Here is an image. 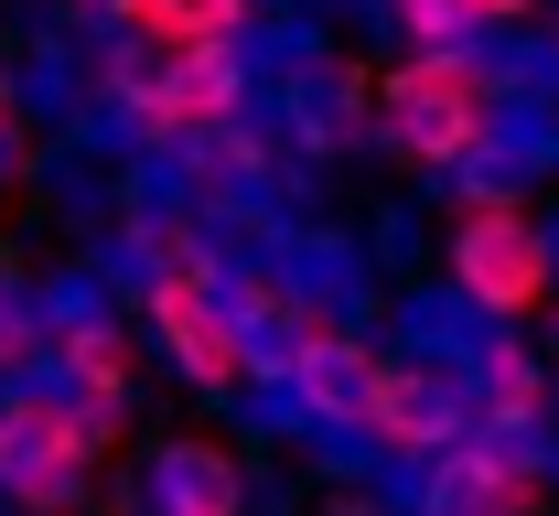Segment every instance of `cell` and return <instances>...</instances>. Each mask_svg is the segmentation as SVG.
Wrapping results in <instances>:
<instances>
[{"mask_svg": "<svg viewBox=\"0 0 559 516\" xmlns=\"http://www.w3.org/2000/svg\"><path fill=\"white\" fill-rule=\"evenodd\" d=\"M33 172V130H22V108H0V183H22Z\"/></svg>", "mask_w": 559, "mask_h": 516, "instance_id": "12", "label": "cell"}, {"mask_svg": "<svg viewBox=\"0 0 559 516\" xmlns=\"http://www.w3.org/2000/svg\"><path fill=\"white\" fill-rule=\"evenodd\" d=\"M527 11H538V0H474V22H485V33H495V22H527Z\"/></svg>", "mask_w": 559, "mask_h": 516, "instance_id": "14", "label": "cell"}, {"mask_svg": "<svg viewBox=\"0 0 559 516\" xmlns=\"http://www.w3.org/2000/svg\"><path fill=\"white\" fill-rule=\"evenodd\" d=\"M388 141L430 172H474L495 151V65L474 44L463 55H409L388 75Z\"/></svg>", "mask_w": 559, "mask_h": 516, "instance_id": "1", "label": "cell"}, {"mask_svg": "<svg viewBox=\"0 0 559 516\" xmlns=\"http://www.w3.org/2000/svg\"><path fill=\"white\" fill-rule=\"evenodd\" d=\"M463 431V376L430 367V356H388L377 398H366V442L377 452H452Z\"/></svg>", "mask_w": 559, "mask_h": 516, "instance_id": "4", "label": "cell"}, {"mask_svg": "<svg viewBox=\"0 0 559 516\" xmlns=\"http://www.w3.org/2000/svg\"><path fill=\"white\" fill-rule=\"evenodd\" d=\"M366 86H377V75H323V86H301V141H312V151H345L355 119H366Z\"/></svg>", "mask_w": 559, "mask_h": 516, "instance_id": "10", "label": "cell"}, {"mask_svg": "<svg viewBox=\"0 0 559 516\" xmlns=\"http://www.w3.org/2000/svg\"><path fill=\"white\" fill-rule=\"evenodd\" d=\"M0 108H11V75H0Z\"/></svg>", "mask_w": 559, "mask_h": 516, "instance_id": "15", "label": "cell"}, {"mask_svg": "<svg viewBox=\"0 0 559 516\" xmlns=\"http://www.w3.org/2000/svg\"><path fill=\"white\" fill-rule=\"evenodd\" d=\"M377 367H388V356H366V334H345V323H312V334H301V367H290V398H301L323 431H366Z\"/></svg>", "mask_w": 559, "mask_h": 516, "instance_id": "5", "label": "cell"}, {"mask_svg": "<svg viewBox=\"0 0 559 516\" xmlns=\"http://www.w3.org/2000/svg\"><path fill=\"white\" fill-rule=\"evenodd\" d=\"M22 345H33V323H22V301L0 291V367H11V356H22Z\"/></svg>", "mask_w": 559, "mask_h": 516, "instance_id": "13", "label": "cell"}, {"mask_svg": "<svg viewBox=\"0 0 559 516\" xmlns=\"http://www.w3.org/2000/svg\"><path fill=\"white\" fill-rule=\"evenodd\" d=\"M549 280H559L549 226L527 216L516 194H474V216L452 226V291L474 312H495V323H516V312L549 301Z\"/></svg>", "mask_w": 559, "mask_h": 516, "instance_id": "2", "label": "cell"}, {"mask_svg": "<svg viewBox=\"0 0 559 516\" xmlns=\"http://www.w3.org/2000/svg\"><path fill=\"white\" fill-rule=\"evenodd\" d=\"M86 463H97V420H86V398H55V387L0 398V495H22L33 516H75Z\"/></svg>", "mask_w": 559, "mask_h": 516, "instance_id": "3", "label": "cell"}, {"mask_svg": "<svg viewBox=\"0 0 559 516\" xmlns=\"http://www.w3.org/2000/svg\"><path fill=\"white\" fill-rule=\"evenodd\" d=\"M151 516H248V463L226 442H162L151 452Z\"/></svg>", "mask_w": 559, "mask_h": 516, "instance_id": "6", "label": "cell"}, {"mask_svg": "<svg viewBox=\"0 0 559 516\" xmlns=\"http://www.w3.org/2000/svg\"><path fill=\"white\" fill-rule=\"evenodd\" d=\"M119 22H130L140 44H162V55H194V44H237L248 33V0H108Z\"/></svg>", "mask_w": 559, "mask_h": 516, "instance_id": "7", "label": "cell"}, {"mask_svg": "<svg viewBox=\"0 0 559 516\" xmlns=\"http://www.w3.org/2000/svg\"><path fill=\"white\" fill-rule=\"evenodd\" d=\"M66 376H75V398H119L130 387V334L119 323H66Z\"/></svg>", "mask_w": 559, "mask_h": 516, "instance_id": "9", "label": "cell"}, {"mask_svg": "<svg viewBox=\"0 0 559 516\" xmlns=\"http://www.w3.org/2000/svg\"><path fill=\"white\" fill-rule=\"evenodd\" d=\"M549 420V367L527 345H495L485 356V431H538Z\"/></svg>", "mask_w": 559, "mask_h": 516, "instance_id": "8", "label": "cell"}, {"mask_svg": "<svg viewBox=\"0 0 559 516\" xmlns=\"http://www.w3.org/2000/svg\"><path fill=\"white\" fill-rule=\"evenodd\" d=\"M388 11H399V33H409L419 55H463V44L485 33V22H474V0H388Z\"/></svg>", "mask_w": 559, "mask_h": 516, "instance_id": "11", "label": "cell"}]
</instances>
